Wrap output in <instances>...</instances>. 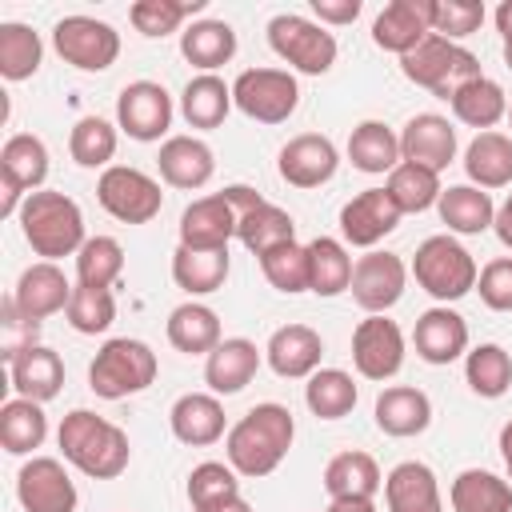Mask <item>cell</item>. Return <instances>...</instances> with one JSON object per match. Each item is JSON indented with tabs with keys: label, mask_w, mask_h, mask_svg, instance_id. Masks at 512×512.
<instances>
[{
	"label": "cell",
	"mask_w": 512,
	"mask_h": 512,
	"mask_svg": "<svg viewBox=\"0 0 512 512\" xmlns=\"http://www.w3.org/2000/svg\"><path fill=\"white\" fill-rule=\"evenodd\" d=\"M296 440V420L284 404H256L248 408L224 436V452H228V464L244 476V480H260V476H272L288 448Z\"/></svg>",
	"instance_id": "6da1fadb"
},
{
	"label": "cell",
	"mask_w": 512,
	"mask_h": 512,
	"mask_svg": "<svg viewBox=\"0 0 512 512\" xmlns=\"http://www.w3.org/2000/svg\"><path fill=\"white\" fill-rule=\"evenodd\" d=\"M56 440H60L64 460L76 472L92 476V480H116L128 468V460H132L128 432L120 424H112L108 416H96L88 408H72L60 420Z\"/></svg>",
	"instance_id": "7a4b0ae2"
},
{
	"label": "cell",
	"mask_w": 512,
	"mask_h": 512,
	"mask_svg": "<svg viewBox=\"0 0 512 512\" xmlns=\"http://www.w3.org/2000/svg\"><path fill=\"white\" fill-rule=\"evenodd\" d=\"M20 232L28 240V248L44 260H60V256H76L84 248V212L72 196L64 192H52V188H40L24 200L20 208Z\"/></svg>",
	"instance_id": "3957f363"
},
{
	"label": "cell",
	"mask_w": 512,
	"mask_h": 512,
	"mask_svg": "<svg viewBox=\"0 0 512 512\" xmlns=\"http://www.w3.org/2000/svg\"><path fill=\"white\" fill-rule=\"evenodd\" d=\"M156 372H160V360H156V352L144 340L116 336V340H104L100 352L92 356L88 388L100 400H124V396H136V392L152 388Z\"/></svg>",
	"instance_id": "277c9868"
},
{
	"label": "cell",
	"mask_w": 512,
	"mask_h": 512,
	"mask_svg": "<svg viewBox=\"0 0 512 512\" xmlns=\"http://www.w3.org/2000/svg\"><path fill=\"white\" fill-rule=\"evenodd\" d=\"M412 276H416V284H420L432 300L452 304V300H460V296H468V292L476 288L480 268H476L472 252H468L456 236L440 232V236L420 240V248H416V256H412Z\"/></svg>",
	"instance_id": "5b68a950"
},
{
	"label": "cell",
	"mask_w": 512,
	"mask_h": 512,
	"mask_svg": "<svg viewBox=\"0 0 512 512\" xmlns=\"http://www.w3.org/2000/svg\"><path fill=\"white\" fill-rule=\"evenodd\" d=\"M400 72L412 84H420L432 96H440V100H452L468 80L484 76L480 72V60L464 44H452V40H444L436 32L428 40H420L408 56H400Z\"/></svg>",
	"instance_id": "8992f818"
},
{
	"label": "cell",
	"mask_w": 512,
	"mask_h": 512,
	"mask_svg": "<svg viewBox=\"0 0 512 512\" xmlns=\"http://www.w3.org/2000/svg\"><path fill=\"white\" fill-rule=\"evenodd\" d=\"M268 48L304 76H324L336 64V36L296 12H280L268 20Z\"/></svg>",
	"instance_id": "52a82bcc"
},
{
	"label": "cell",
	"mask_w": 512,
	"mask_h": 512,
	"mask_svg": "<svg viewBox=\"0 0 512 512\" xmlns=\"http://www.w3.org/2000/svg\"><path fill=\"white\" fill-rule=\"evenodd\" d=\"M232 104L256 124H284L300 104V84L288 68H244L232 80Z\"/></svg>",
	"instance_id": "ba28073f"
},
{
	"label": "cell",
	"mask_w": 512,
	"mask_h": 512,
	"mask_svg": "<svg viewBox=\"0 0 512 512\" xmlns=\"http://www.w3.org/2000/svg\"><path fill=\"white\" fill-rule=\"evenodd\" d=\"M96 200H100V208H104L112 220H120V224H148V220H156L160 208H164L160 184H156L148 172L132 168V164H112V168H104L100 180H96Z\"/></svg>",
	"instance_id": "9c48e42d"
},
{
	"label": "cell",
	"mask_w": 512,
	"mask_h": 512,
	"mask_svg": "<svg viewBox=\"0 0 512 512\" xmlns=\"http://www.w3.org/2000/svg\"><path fill=\"white\" fill-rule=\"evenodd\" d=\"M48 180V148L32 132H16L0 148V216H20L24 200Z\"/></svg>",
	"instance_id": "30bf717a"
},
{
	"label": "cell",
	"mask_w": 512,
	"mask_h": 512,
	"mask_svg": "<svg viewBox=\"0 0 512 512\" xmlns=\"http://www.w3.org/2000/svg\"><path fill=\"white\" fill-rule=\"evenodd\" d=\"M52 48L80 72H104L120 56V32L96 16H64L52 28Z\"/></svg>",
	"instance_id": "8fae6325"
},
{
	"label": "cell",
	"mask_w": 512,
	"mask_h": 512,
	"mask_svg": "<svg viewBox=\"0 0 512 512\" xmlns=\"http://www.w3.org/2000/svg\"><path fill=\"white\" fill-rule=\"evenodd\" d=\"M172 124V96L156 80H132L116 96V128L140 144H152Z\"/></svg>",
	"instance_id": "7c38bea8"
},
{
	"label": "cell",
	"mask_w": 512,
	"mask_h": 512,
	"mask_svg": "<svg viewBox=\"0 0 512 512\" xmlns=\"http://www.w3.org/2000/svg\"><path fill=\"white\" fill-rule=\"evenodd\" d=\"M352 364L364 380H392L404 368V332L388 316H364L352 328Z\"/></svg>",
	"instance_id": "4fadbf2b"
},
{
	"label": "cell",
	"mask_w": 512,
	"mask_h": 512,
	"mask_svg": "<svg viewBox=\"0 0 512 512\" xmlns=\"http://www.w3.org/2000/svg\"><path fill=\"white\" fill-rule=\"evenodd\" d=\"M404 284H408V268H404V260H400L396 252H380V248H372V252H364V256L356 260L348 292H352V300H356L368 316H384L392 304H400Z\"/></svg>",
	"instance_id": "5bb4252c"
},
{
	"label": "cell",
	"mask_w": 512,
	"mask_h": 512,
	"mask_svg": "<svg viewBox=\"0 0 512 512\" xmlns=\"http://www.w3.org/2000/svg\"><path fill=\"white\" fill-rule=\"evenodd\" d=\"M16 500L24 512H76V484L56 456H32L16 472Z\"/></svg>",
	"instance_id": "9a60e30c"
},
{
	"label": "cell",
	"mask_w": 512,
	"mask_h": 512,
	"mask_svg": "<svg viewBox=\"0 0 512 512\" xmlns=\"http://www.w3.org/2000/svg\"><path fill=\"white\" fill-rule=\"evenodd\" d=\"M236 224H240V208H236L228 188L212 192V196H200L180 212V244L184 248H204V252L228 248V240L236 236Z\"/></svg>",
	"instance_id": "2e32d148"
},
{
	"label": "cell",
	"mask_w": 512,
	"mask_h": 512,
	"mask_svg": "<svg viewBox=\"0 0 512 512\" xmlns=\"http://www.w3.org/2000/svg\"><path fill=\"white\" fill-rule=\"evenodd\" d=\"M336 168H340V152H336V144H332L328 136H320V132H300V136H292V140L280 148V156H276L280 180L292 184V188H304V192L328 184V180L336 176Z\"/></svg>",
	"instance_id": "e0dca14e"
},
{
	"label": "cell",
	"mask_w": 512,
	"mask_h": 512,
	"mask_svg": "<svg viewBox=\"0 0 512 512\" xmlns=\"http://www.w3.org/2000/svg\"><path fill=\"white\" fill-rule=\"evenodd\" d=\"M400 216L404 212L396 208V200L388 196V188H364V192H356L340 208V236H344V244L372 252L388 232H396Z\"/></svg>",
	"instance_id": "ac0fdd59"
},
{
	"label": "cell",
	"mask_w": 512,
	"mask_h": 512,
	"mask_svg": "<svg viewBox=\"0 0 512 512\" xmlns=\"http://www.w3.org/2000/svg\"><path fill=\"white\" fill-rule=\"evenodd\" d=\"M412 344H416V356L424 364H452V360L468 356V320L456 308L436 304V308L416 316Z\"/></svg>",
	"instance_id": "d6986e66"
},
{
	"label": "cell",
	"mask_w": 512,
	"mask_h": 512,
	"mask_svg": "<svg viewBox=\"0 0 512 512\" xmlns=\"http://www.w3.org/2000/svg\"><path fill=\"white\" fill-rule=\"evenodd\" d=\"M400 160L444 172L456 160V128L440 112H416L400 132Z\"/></svg>",
	"instance_id": "ffe728a7"
},
{
	"label": "cell",
	"mask_w": 512,
	"mask_h": 512,
	"mask_svg": "<svg viewBox=\"0 0 512 512\" xmlns=\"http://www.w3.org/2000/svg\"><path fill=\"white\" fill-rule=\"evenodd\" d=\"M68 300H72V284L52 260H40V264L24 268L20 280H16V292H12L16 312L24 320H36V324L56 316V312H68Z\"/></svg>",
	"instance_id": "44dd1931"
},
{
	"label": "cell",
	"mask_w": 512,
	"mask_h": 512,
	"mask_svg": "<svg viewBox=\"0 0 512 512\" xmlns=\"http://www.w3.org/2000/svg\"><path fill=\"white\" fill-rule=\"evenodd\" d=\"M428 36H432V0H392L372 24V44L396 56H408Z\"/></svg>",
	"instance_id": "7402d4cb"
},
{
	"label": "cell",
	"mask_w": 512,
	"mask_h": 512,
	"mask_svg": "<svg viewBox=\"0 0 512 512\" xmlns=\"http://www.w3.org/2000/svg\"><path fill=\"white\" fill-rule=\"evenodd\" d=\"M320 356H324V340L308 324H284L264 344L268 368L276 376H284V380H308L320 368Z\"/></svg>",
	"instance_id": "603a6c76"
},
{
	"label": "cell",
	"mask_w": 512,
	"mask_h": 512,
	"mask_svg": "<svg viewBox=\"0 0 512 512\" xmlns=\"http://www.w3.org/2000/svg\"><path fill=\"white\" fill-rule=\"evenodd\" d=\"M260 348L244 336H228L220 340L208 356H204V384L212 388V396H236L244 392L256 372H260Z\"/></svg>",
	"instance_id": "cb8c5ba5"
},
{
	"label": "cell",
	"mask_w": 512,
	"mask_h": 512,
	"mask_svg": "<svg viewBox=\"0 0 512 512\" xmlns=\"http://www.w3.org/2000/svg\"><path fill=\"white\" fill-rule=\"evenodd\" d=\"M156 168H160V180L164 184L184 188V192H196V188H204L212 180L216 156H212V148L200 136H168L160 144Z\"/></svg>",
	"instance_id": "d4e9b609"
},
{
	"label": "cell",
	"mask_w": 512,
	"mask_h": 512,
	"mask_svg": "<svg viewBox=\"0 0 512 512\" xmlns=\"http://www.w3.org/2000/svg\"><path fill=\"white\" fill-rule=\"evenodd\" d=\"M172 436L188 448H208L220 436H228V420H224V404L212 392H184L172 412H168Z\"/></svg>",
	"instance_id": "484cf974"
},
{
	"label": "cell",
	"mask_w": 512,
	"mask_h": 512,
	"mask_svg": "<svg viewBox=\"0 0 512 512\" xmlns=\"http://www.w3.org/2000/svg\"><path fill=\"white\" fill-rule=\"evenodd\" d=\"M384 508L388 512H444L436 472L424 460H400L384 476Z\"/></svg>",
	"instance_id": "4316f807"
},
{
	"label": "cell",
	"mask_w": 512,
	"mask_h": 512,
	"mask_svg": "<svg viewBox=\"0 0 512 512\" xmlns=\"http://www.w3.org/2000/svg\"><path fill=\"white\" fill-rule=\"evenodd\" d=\"M8 376H12L16 396L48 404L64 388V360L48 344H32V348H24V352H16L8 360Z\"/></svg>",
	"instance_id": "83f0119b"
},
{
	"label": "cell",
	"mask_w": 512,
	"mask_h": 512,
	"mask_svg": "<svg viewBox=\"0 0 512 512\" xmlns=\"http://www.w3.org/2000/svg\"><path fill=\"white\" fill-rule=\"evenodd\" d=\"M372 416H376V428L384 436L408 440V436H420L432 424V400L412 384H392L376 396Z\"/></svg>",
	"instance_id": "f1b7e54d"
},
{
	"label": "cell",
	"mask_w": 512,
	"mask_h": 512,
	"mask_svg": "<svg viewBox=\"0 0 512 512\" xmlns=\"http://www.w3.org/2000/svg\"><path fill=\"white\" fill-rule=\"evenodd\" d=\"M380 488H384L380 464L368 452H360V448L336 452L324 464V492L332 500H372Z\"/></svg>",
	"instance_id": "f546056e"
},
{
	"label": "cell",
	"mask_w": 512,
	"mask_h": 512,
	"mask_svg": "<svg viewBox=\"0 0 512 512\" xmlns=\"http://www.w3.org/2000/svg\"><path fill=\"white\" fill-rule=\"evenodd\" d=\"M164 332H168V344H172L176 352H184V356H208V352L224 340V336H220V316H216L208 304H200V300L176 304V308L168 312Z\"/></svg>",
	"instance_id": "4dcf8cb0"
},
{
	"label": "cell",
	"mask_w": 512,
	"mask_h": 512,
	"mask_svg": "<svg viewBox=\"0 0 512 512\" xmlns=\"http://www.w3.org/2000/svg\"><path fill=\"white\" fill-rule=\"evenodd\" d=\"M228 272H232L228 248L204 252V248H184V244H176V252H172V280H176V288H184L188 296L220 292L224 280H228Z\"/></svg>",
	"instance_id": "1f68e13d"
},
{
	"label": "cell",
	"mask_w": 512,
	"mask_h": 512,
	"mask_svg": "<svg viewBox=\"0 0 512 512\" xmlns=\"http://www.w3.org/2000/svg\"><path fill=\"white\" fill-rule=\"evenodd\" d=\"M232 112V84H224L216 72H200L184 84L180 92V116L188 120V128H220Z\"/></svg>",
	"instance_id": "d6a6232c"
},
{
	"label": "cell",
	"mask_w": 512,
	"mask_h": 512,
	"mask_svg": "<svg viewBox=\"0 0 512 512\" xmlns=\"http://www.w3.org/2000/svg\"><path fill=\"white\" fill-rule=\"evenodd\" d=\"M464 172L476 188H508L512 184V136L504 132H476V140L464 148Z\"/></svg>",
	"instance_id": "836d02e7"
},
{
	"label": "cell",
	"mask_w": 512,
	"mask_h": 512,
	"mask_svg": "<svg viewBox=\"0 0 512 512\" xmlns=\"http://www.w3.org/2000/svg\"><path fill=\"white\" fill-rule=\"evenodd\" d=\"M180 56L200 68V72H216L236 56V32L228 20H196L180 32Z\"/></svg>",
	"instance_id": "e575fe53"
},
{
	"label": "cell",
	"mask_w": 512,
	"mask_h": 512,
	"mask_svg": "<svg viewBox=\"0 0 512 512\" xmlns=\"http://www.w3.org/2000/svg\"><path fill=\"white\" fill-rule=\"evenodd\" d=\"M348 160L356 172L384 176L400 164V136L384 120H360L348 136Z\"/></svg>",
	"instance_id": "d590c367"
},
{
	"label": "cell",
	"mask_w": 512,
	"mask_h": 512,
	"mask_svg": "<svg viewBox=\"0 0 512 512\" xmlns=\"http://www.w3.org/2000/svg\"><path fill=\"white\" fill-rule=\"evenodd\" d=\"M440 220L448 224V232H460V236H480L492 228L496 220V204L484 188L476 184H452L440 192Z\"/></svg>",
	"instance_id": "8d00e7d4"
},
{
	"label": "cell",
	"mask_w": 512,
	"mask_h": 512,
	"mask_svg": "<svg viewBox=\"0 0 512 512\" xmlns=\"http://www.w3.org/2000/svg\"><path fill=\"white\" fill-rule=\"evenodd\" d=\"M448 500L452 512H512V484L488 468H464L456 472Z\"/></svg>",
	"instance_id": "74e56055"
},
{
	"label": "cell",
	"mask_w": 512,
	"mask_h": 512,
	"mask_svg": "<svg viewBox=\"0 0 512 512\" xmlns=\"http://www.w3.org/2000/svg\"><path fill=\"white\" fill-rule=\"evenodd\" d=\"M236 240L260 260V256H268L272 248L296 240V220H292L284 208L260 200L256 208H248V212L240 216V224H236Z\"/></svg>",
	"instance_id": "f35d334b"
},
{
	"label": "cell",
	"mask_w": 512,
	"mask_h": 512,
	"mask_svg": "<svg viewBox=\"0 0 512 512\" xmlns=\"http://www.w3.org/2000/svg\"><path fill=\"white\" fill-rule=\"evenodd\" d=\"M352 256L344 240L336 236H316L308 240V292L316 296H340L352 284Z\"/></svg>",
	"instance_id": "ab89813d"
},
{
	"label": "cell",
	"mask_w": 512,
	"mask_h": 512,
	"mask_svg": "<svg viewBox=\"0 0 512 512\" xmlns=\"http://www.w3.org/2000/svg\"><path fill=\"white\" fill-rule=\"evenodd\" d=\"M448 104H452V116H456L460 124L476 128V132H492V124H500V120L508 116V96H504V88H500L496 80H488V76L468 80Z\"/></svg>",
	"instance_id": "60d3db41"
},
{
	"label": "cell",
	"mask_w": 512,
	"mask_h": 512,
	"mask_svg": "<svg viewBox=\"0 0 512 512\" xmlns=\"http://www.w3.org/2000/svg\"><path fill=\"white\" fill-rule=\"evenodd\" d=\"M356 400H360L356 380L344 368H316L304 384V404L320 420H344L356 408Z\"/></svg>",
	"instance_id": "b9f144b4"
},
{
	"label": "cell",
	"mask_w": 512,
	"mask_h": 512,
	"mask_svg": "<svg viewBox=\"0 0 512 512\" xmlns=\"http://www.w3.org/2000/svg\"><path fill=\"white\" fill-rule=\"evenodd\" d=\"M44 436H48V416L36 400L16 396L0 408V444L8 456H28L32 448L44 444Z\"/></svg>",
	"instance_id": "7bdbcfd3"
},
{
	"label": "cell",
	"mask_w": 512,
	"mask_h": 512,
	"mask_svg": "<svg viewBox=\"0 0 512 512\" xmlns=\"http://www.w3.org/2000/svg\"><path fill=\"white\" fill-rule=\"evenodd\" d=\"M40 60H44V40L32 24H20V20L0 24V76L4 80L36 76Z\"/></svg>",
	"instance_id": "ee69618b"
},
{
	"label": "cell",
	"mask_w": 512,
	"mask_h": 512,
	"mask_svg": "<svg viewBox=\"0 0 512 512\" xmlns=\"http://www.w3.org/2000/svg\"><path fill=\"white\" fill-rule=\"evenodd\" d=\"M388 196L396 200V208L408 216V212H428L432 204H440V172L432 168H420V164H408L400 160L392 172H388Z\"/></svg>",
	"instance_id": "f6af8a7d"
},
{
	"label": "cell",
	"mask_w": 512,
	"mask_h": 512,
	"mask_svg": "<svg viewBox=\"0 0 512 512\" xmlns=\"http://www.w3.org/2000/svg\"><path fill=\"white\" fill-rule=\"evenodd\" d=\"M464 380L476 396L484 400H500L512 388V356L500 344H476L464 356Z\"/></svg>",
	"instance_id": "bcb514c9"
},
{
	"label": "cell",
	"mask_w": 512,
	"mask_h": 512,
	"mask_svg": "<svg viewBox=\"0 0 512 512\" xmlns=\"http://www.w3.org/2000/svg\"><path fill=\"white\" fill-rule=\"evenodd\" d=\"M116 124H108L104 116H80L68 132V152L80 168H112L116 156Z\"/></svg>",
	"instance_id": "7dc6e473"
},
{
	"label": "cell",
	"mask_w": 512,
	"mask_h": 512,
	"mask_svg": "<svg viewBox=\"0 0 512 512\" xmlns=\"http://www.w3.org/2000/svg\"><path fill=\"white\" fill-rule=\"evenodd\" d=\"M124 276V248L112 236H88L76 252V284L84 288H112Z\"/></svg>",
	"instance_id": "c3c4849f"
},
{
	"label": "cell",
	"mask_w": 512,
	"mask_h": 512,
	"mask_svg": "<svg viewBox=\"0 0 512 512\" xmlns=\"http://www.w3.org/2000/svg\"><path fill=\"white\" fill-rule=\"evenodd\" d=\"M196 12H204V0H136L128 8V20H132V28L140 36H152L156 40V36L176 32Z\"/></svg>",
	"instance_id": "681fc988"
},
{
	"label": "cell",
	"mask_w": 512,
	"mask_h": 512,
	"mask_svg": "<svg viewBox=\"0 0 512 512\" xmlns=\"http://www.w3.org/2000/svg\"><path fill=\"white\" fill-rule=\"evenodd\" d=\"M260 272L264 280L284 292V296H296V292H308V244H280L272 248L268 256H260Z\"/></svg>",
	"instance_id": "f907efd6"
},
{
	"label": "cell",
	"mask_w": 512,
	"mask_h": 512,
	"mask_svg": "<svg viewBox=\"0 0 512 512\" xmlns=\"http://www.w3.org/2000/svg\"><path fill=\"white\" fill-rule=\"evenodd\" d=\"M64 316H68V324H72L80 336H100V332H108L112 320H116L112 288H84V284H76Z\"/></svg>",
	"instance_id": "816d5d0a"
},
{
	"label": "cell",
	"mask_w": 512,
	"mask_h": 512,
	"mask_svg": "<svg viewBox=\"0 0 512 512\" xmlns=\"http://www.w3.org/2000/svg\"><path fill=\"white\" fill-rule=\"evenodd\" d=\"M184 492H188V504H192V512H196V508H208V504H216V500L240 496V472H236L232 464H220V460H204V464H196V468L188 472V484H184Z\"/></svg>",
	"instance_id": "f5cc1de1"
},
{
	"label": "cell",
	"mask_w": 512,
	"mask_h": 512,
	"mask_svg": "<svg viewBox=\"0 0 512 512\" xmlns=\"http://www.w3.org/2000/svg\"><path fill=\"white\" fill-rule=\"evenodd\" d=\"M484 24V4L476 0H432V32L444 40H464L472 32H480Z\"/></svg>",
	"instance_id": "db71d44e"
},
{
	"label": "cell",
	"mask_w": 512,
	"mask_h": 512,
	"mask_svg": "<svg viewBox=\"0 0 512 512\" xmlns=\"http://www.w3.org/2000/svg\"><path fill=\"white\" fill-rule=\"evenodd\" d=\"M476 292L484 300V308L492 312H512V256H496L480 268L476 276Z\"/></svg>",
	"instance_id": "11a10c76"
},
{
	"label": "cell",
	"mask_w": 512,
	"mask_h": 512,
	"mask_svg": "<svg viewBox=\"0 0 512 512\" xmlns=\"http://www.w3.org/2000/svg\"><path fill=\"white\" fill-rule=\"evenodd\" d=\"M360 0H312V16H316V24H352L356 16H360Z\"/></svg>",
	"instance_id": "9f6ffc18"
},
{
	"label": "cell",
	"mask_w": 512,
	"mask_h": 512,
	"mask_svg": "<svg viewBox=\"0 0 512 512\" xmlns=\"http://www.w3.org/2000/svg\"><path fill=\"white\" fill-rule=\"evenodd\" d=\"M492 228H496L500 244H504V248H512V192H508V200L496 208V220H492Z\"/></svg>",
	"instance_id": "6f0895ef"
},
{
	"label": "cell",
	"mask_w": 512,
	"mask_h": 512,
	"mask_svg": "<svg viewBox=\"0 0 512 512\" xmlns=\"http://www.w3.org/2000/svg\"><path fill=\"white\" fill-rule=\"evenodd\" d=\"M196 512H252V504L244 496H228V500H216L208 508H196Z\"/></svg>",
	"instance_id": "680465c9"
},
{
	"label": "cell",
	"mask_w": 512,
	"mask_h": 512,
	"mask_svg": "<svg viewBox=\"0 0 512 512\" xmlns=\"http://www.w3.org/2000/svg\"><path fill=\"white\" fill-rule=\"evenodd\" d=\"M324 512H376L372 500H332Z\"/></svg>",
	"instance_id": "91938a15"
},
{
	"label": "cell",
	"mask_w": 512,
	"mask_h": 512,
	"mask_svg": "<svg viewBox=\"0 0 512 512\" xmlns=\"http://www.w3.org/2000/svg\"><path fill=\"white\" fill-rule=\"evenodd\" d=\"M500 456H504V468H508V480H512V420L500 428Z\"/></svg>",
	"instance_id": "94428289"
},
{
	"label": "cell",
	"mask_w": 512,
	"mask_h": 512,
	"mask_svg": "<svg viewBox=\"0 0 512 512\" xmlns=\"http://www.w3.org/2000/svg\"><path fill=\"white\" fill-rule=\"evenodd\" d=\"M496 28H500V36H504V40L512 36V0H504V4L496 8Z\"/></svg>",
	"instance_id": "6125c7cd"
},
{
	"label": "cell",
	"mask_w": 512,
	"mask_h": 512,
	"mask_svg": "<svg viewBox=\"0 0 512 512\" xmlns=\"http://www.w3.org/2000/svg\"><path fill=\"white\" fill-rule=\"evenodd\" d=\"M504 64H508V72H512V36L504 40Z\"/></svg>",
	"instance_id": "be15d7a7"
},
{
	"label": "cell",
	"mask_w": 512,
	"mask_h": 512,
	"mask_svg": "<svg viewBox=\"0 0 512 512\" xmlns=\"http://www.w3.org/2000/svg\"><path fill=\"white\" fill-rule=\"evenodd\" d=\"M508 124H512V104H508Z\"/></svg>",
	"instance_id": "e7e4bbea"
}]
</instances>
